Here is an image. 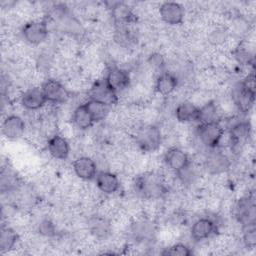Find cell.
Listing matches in <instances>:
<instances>
[{
	"label": "cell",
	"mask_w": 256,
	"mask_h": 256,
	"mask_svg": "<svg viewBox=\"0 0 256 256\" xmlns=\"http://www.w3.org/2000/svg\"><path fill=\"white\" fill-rule=\"evenodd\" d=\"M135 189L144 198L156 200L163 197L167 191L164 179L161 175L148 173L138 177L135 181Z\"/></svg>",
	"instance_id": "6da1fadb"
},
{
	"label": "cell",
	"mask_w": 256,
	"mask_h": 256,
	"mask_svg": "<svg viewBox=\"0 0 256 256\" xmlns=\"http://www.w3.org/2000/svg\"><path fill=\"white\" fill-rule=\"evenodd\" d=\"M135 140L138 147L144 152L157 150L162 142L160 129L153 124H146L137 129Z\"/></svg>",
	"instance_id": "7a4b0ae2"
},
{
	"label": "cell",
	"mask_w": 256,
	"mask_h": 256,
	"mask_svg": "<svg viewBox=\"0 0 256 256\" xmlns=\"http://www.w3.org/2000/svg\"><path fill=\"white\" fill-rule=\"evenodd\" d=\"M197 135L205 146L215 148L220 144L224 136V129L219 121L202 123L198 126Z\"/></svg>",
	"instance_id": "3957f363"
},
{
	"label": "cell",
	"mask_w": 256,
	"mask_h": 256,
	"mask_svg": "<svg viewBox=\"0 0 256 256\" xmlns=\"http://www.w3.org/2000/svg\"><path fill=\"white\" fill-rule=\"evenodd\" d=\"M22 35L25 40L32 45L41 44L48 37L47 24L44 21H29L23 26Z\"/></svg>",
	"instance_id": "277c9868"
},
{
	"label": "cell",
	"mask_w": 256,
	"mask_h": 256,
	"mask_svg": "<svg viewBox=\"0 0 256 256\" xmlns=\"http://www.w3.org/2000/svg\"><path fill=\"white\" fill-rule=\"evenodd\" d=\"M88 95L89 99L98 101L107 106L114 105L118 102L117 93L107 85L105 80L96 81L90 88Z\"/></svg>",
	"instance_id": "5b68a950"
},
{
	"label": "cell",
	"mask_w": 256,
	"mask_h": 256,
	"mask_svg": "<svg viewBox=\"0 0 256 256\" xmlns=\"http://www.w3.org/2000/svg\"><path fill=\"white\" fill-rule=\"evenodd\" d=\"M159 15L169 25H179L184 20V8L176 2H164L159 7Z\"/></svg>",
	"instance_id": "8992f818"
},
{
	"label": "cell",
	"mask_w": 256,
	"mask_h": 256,
	"mask_svg": "<svg viewBox=\"0 0 256 256\" xmlns=\"http://www.w3.org/2000/svg\"><path fill=\"white\" fill-rule=\"evenodd\" d=\"M164 161L167 167L175 174L179 173L190 164L187 153L178 147L169 148L164 154Z\"/></svg>",
	"instance_id": "52a82bcc"
},
{
	"label": "cell",
	"mask_w": 256,
	"mask_h": 256,
	"mask_svg": "<svg viewBox=\"0 0 256 256\" xmlns=\"http://www.w3.org/2000/svg\"><path fill=\"white\" fill-rule=\"evenodd\" d=\"M41 88L47 99V102L62 103L68 97L66 88L59 80L47 79L43 82Z\"/></svg>",
	"instance_id": "ba28073f"
},
{
	"label": "cell",
	"mask_w": 256,
	"mask_h": 256,
	"mask_svg": "<svg viewBox=\"0 0 256 256\" xmlns=\"http://www.w3.org/2000/svg\"><path fill=\"white\" fill-rule=\"evenodd\" d=\"M72 168L75 175L85 181L92 180L97 175V165L95 161L88 156H81L75 159Z\"/></svg>",
	"instance_id": "9c48e42d"
},
{
	"label": "cell",
	"mask_w": 256,
	"mask_h": 256,
	"mask_svg": "<svg viewBox=\"0 0 256 256\" xmlns=\"http://www.w3.org/2000/svg\"><path fill=\"white\" fill-rule=\"evenodd\" d=\"M104 80L107 83V85L116 93L124 90L130 84L129 73L126 70L118 67L110 68Z\"/></svg>",
	"instance_id": "30bf717a"
},
{
	"label": "cell",
	"mask_w": 256,
	"mask_h": 256,
	"mask_svg": "<svg viewBox=\"0 0 256 256\" xmlns=\"http://www.w3.org/2000/svg\"><path fill=\"white\" fill-rule=\"evenodd\" d=\"M20 101L25 109L31 111L38 110L47 103V99L43 93V90L39 87H33L26 90L21 95Z\"/></svg>",
	"instance_id": "8fae6325"
},
{
	"label": "cell",
	"mask_w": 256,
	"mask_h": 256,
	"mask_svg": "<svg viewBox=\"0 0 256 256\" xmlns=\"http://www.w3.org/2000/svg\"><path fill=\"white\" fill-rule=\"evenodd\" d=\"M47 149L49 154L57 160H65L70 153V146L67 139L59 134H55L48 139Z\"/></svg>",
	"instance_id": "7c38bea8"
},
{
	"label": "cell",
	"mask_w": 256,
	"mask_h": 256,
	"mask_svg": "<svg viewBox=\"0 0 256 256\" xmlns=\"http://www.w3.org/2000/svg\"><path fill=\"white\" fill-rule=\"evenodd\" d=\"M216 232V224L215 222L208 218L203 217L196 220L191 227V237L196 241H202L210 236H212Z\"/></svg>",
	"instance_id": "4fadbf2b"
},
{
	"label": "cell",
	"mask_w": 256,
	"mask_h": 256,
	"mask_svg": "<svg viewBox=\"0 0 256 256\" xmlns=\"http://www.w3.org/2000/svg\"><path fill=\"white\" fill-rule=\"evenodd\" d=\"M25 131V123L18 115H9L2 124V133L8 139H18Z\"/></svg>",
	"instance_id": "5bb4252c"
},
{
	"label": "cell",
	"mask_w": 256,
	"mask_h": 256,
	"mask_svg": "<svg viewBox=\"0 0 256 256\" xmlns=\"http://www.w3.org/2000/svg\"><path fill=\"white\" fill-rule=\"evenodd\" d=\"M96 186L97 188L104 194H113L118 191L120 187V181L118 176L109 171H101L99 172L96 177Z\"/></svg>",
	"instance_id": "9a60e30c"
},
{
	"label": "cell",
	"mask_w": 256,
	"mask_h": 256,
	"mask_svg": "<svg viewBox=\"0 0 256 256\" xmlns=\"http://www.w3.org/2000/svg\"><path fill=\"white\" fill-rule=\"evenodd\" d=\"M236 211L239 221L242 222L244 226L255 224V205L252 199H241L237 205Z\"/></svg>",
	"instance_id": "2e32d148"
},
{
	"label": "cell",
	"mask_w": 256,
	"mask_h": 256,
	"mask_svg": "<svg viewBox=\"0 0 256 256\" xmlns=\"http://www.w3.org/2000/svg\"><path fill=\"white\" fill-rule=\"evenodd\" d=\"M199 107L192 101L181 102L175 110V116L181 123H188L198 121Z\"/></svg>",
	"instance_id": "e0dca14e"
},
{
	"label": "cell",
	"mask_w": 256,
	"mask_h": 256,
	"mask_svg": "<svg viewBox=\"0 0 256 256\" xmlns=\"http://www.w3.org/2000/svg\"><path fill=\"white\" fill-rule=\"evenodd\" d=\"M178 80L176 76L170 72L161 73L155 82V90L162 96L171 94L177 87Z\"/></svg>",
	"instance_id": "ac0fdd59"
},
{
	"label": "cell",
	"mask_w": 256,
	"mask_h": 256,
	"mask_svg": "<svg viewBox=\"0 0 256 256\" xmlns=\"http://www.w3.org/2000/svg\"><path fill=\"white\" fill-rule=\"evenodd\" d=\"M71 120H72V124L80 130L88 129L93 125V123H95L85 103L78 105L74 109V111L72 112Z\"/></svg>",
	"instance_id": "d6986e66"
},
{
	"label": "cell",
	"mask_w": 256,
	"mask_h": 256,
	"mask_svg": "<svg viewBox=\"0 0 256 256\" xmlns=\"http://www.w3.org/2000/svg\"><path fill=\"white\" fill-rule=\"evenodd\" d=\"M251 134V125L247 121H240L233 125L230 129L229 140L230 144L237 146L246 141Z\"/></svg>",
	"instance_id": "ffe728a7"
},
{
	"label": "cell",
	"mask_w": 256,
	"mask_h": 256,
	"mask_svg": "<svg viewBox=\"0 0 256 256\" xmlns=\"http://www.w3.org/2000/svg\"><path fill=\"white\" fill-rule=\"evenodd\" d=\"M207 169L213 173L218 174L224 172L229 167V160L228 158L222 153H213L211 154L206 161Z\"/></svg>",
	"instance_id": "44dd1931"
},
{
	"label": "cell",
	"mask_w": 256,
	"mask_h": 256,
	"mask_svg": "<svg viewBox=\"0 0 256 256\" xmlns=\"http://www.w3.org/2000/svg\"><path fill=\"white\" fill-rule=\"evenodd\" d=\"M18 242V234L10 227H2L0 233V250L9 251L15 247Z\"/></svg>",
	"instance_id": "7402d4cb"
},
{
	"label": "cell",
	"mask_w": 256,
	"mask_h": 256,
	"mask_svg": "<svg viewBox=\"0 0 256 256\" xmlns=\"http://www.w3.org/2000/svg\"><path fill=\"white\" fill-rule=\"evenodd\" d=\"M218 109L214 101H208L202 106L199 107V115H198V122L202 123H209L217 121Z\"/></svg>",
	"instance_id": "603a6c76"
},
{
	"label": "cell",
	"mask_w": 256,
	"mask_h": 256,
	"mask_svg": "<svg viewBox=\"0 0 256 256\" xmlns=\"http://www.w3.org/2000/svg\"><path fill=\"white\" fill-rule=\"evenodd\" d=\"M85 105L89 113L91 114L94 122H99L101 120H104L109 113V108H108L109 106L103 103H100L98 101L89 99L88 101L85 102Z\"/></svg>",
	"instance_id": "cb8c5ba5"
},
{
	"label": "cell",
	"mask_w": 256,
	"mask_h": 256,
	"mask_svg": "<svg viewBox=\"0 0 256 256\" xmlns=\"http://www.w3.org/2000/svg\"><path fill=\"white\" fill-rule=\"evenodd\" d=\"M112 16L117 23L123 24L130 21V19L132 18V13L127 5L123 3H117L113 6Z\"/></svg>",
	"instance_id": "d4e9b609"
},
{
	"label": "cell",
	"mask_w": 256,
	"mask_h": 256,
	"mask_svg": "<svg viewBox=\"0 0 256 256\" xmlns=\"http://www.w3.org/2000/svg\"><path fill=\"white\" fill-rule=\"evenodd\" d=\"M90 229L95 236H106L109 232V224L103 218H94L90 221Z\"/></svg>",
	"instance_id": "484cf974"
},
{
	"label": "cell",
	"mask_w": 256,
	"mask_h": 256,
	"mask_svg": "<svg viewBox=\"0 0 256 256\" xmlns=\"http://www.w3.org/2000/svg\"><path fill=\"white\" fill-rule=\"evenodd\" d=\"M161 254L169 255V256H189L192 254V251L185 244L176 243V244L166 248Z\"/></svg>",
	"instance_id": "4316f807"
},
{
	"label": "cell",
	"mask_w": 256,
	"mask_h": 256,
	"mask_svg": "<svg viewBox=\"0 0 256 256\" xmlns=\"http://www.w3.org/2000/svg\"><path fill=\"white\" fill-rule=\"evenodd\" d=\"M246 229L243 233V242L247 248L253 249L256 245V229L254 225L245 226Z\"/></svg>",
	"instance_id": "83f0119b"
},
{
	"label": "cell",
	"mask_w": 256,
	"mask_h": 256,
	"mask_svg": "<svg viewBox=\"0 0 256 256\" xmlns=\"http://www.w3.org/2000/svg\"><path fill=\"white\" fill-rule=\"evenodd\" d=\"M38 231L41 235L45 237H52L56 234V227L50 219H44L40 222L38 226Z\"/></svg>",
	"instance_id": "f1b7e54d"
},
{
	"label": "cell",
	"mask_w": 256,
	"mask_h": 256,
	"mask_svg": "<svg viewBox=\"0 0 256 256\" xmlns=\"http://www.w3.org/2000/svg\"><path fill=\"white\" fill-rule=\"evenodd\" d=\"M240 89L243 90L244 92L250 94V95L255 96V76H254L253 72L248 74L244 78L243 82L241 83Z\"/></svg>",
	"instance_id": "f546056e"
}]
</instances>
